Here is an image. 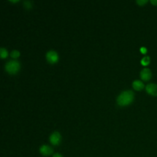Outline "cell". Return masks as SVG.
Here are the masks:
<instances>
[{
    "instance_id": "obj_9",
    "label": "cell",
    "mask_w": 157,
    "mask_h": 157,
    "mask_svg": "<svg viewBox=\"0 0 157 157\" xmlns=\"http://www.w3.org/2000/svg\"><path fill=\"white\" fill-rule=\"evenodd\" d=\"M150 58L149 56H144L140 61V63L143 66H147L150 64Z\"/></svg>"
},
{
    "instance_id": "obj_11",
    "label": "cell",
    "mask_w": 157,
    "mask_h": 157,
    "mask_svg": "<svg viewBox=\"0 0 157 157\" xmlns=\"http://www.w3.org/2000/svg\"><path fill=\"white\" fill-rule=\"evenodd\" d=\"M20 52L18 50H13L11 53H10V56L12 58H17L20 56Z\"/></svg>"
},
{
    "instance_id": "obj_1",
    "label": "cell",
    "mask_w": 157,
    "mask_h": 157,
    "mask_svg": "<svg viewBox=\"0 0 157 157\" xmlns=\"http://www.w3.org/2000/svg\"><path fill=\"white\" fill-rule=\"evenodd\" d=\"M134 93L131 90H126L120 93L117 99V104L121 107L131 104L134 100Z\"/></svg>"
},
{
    "instance_id": "obj_13",
    "label": "cell",
    "mask_w": 157,
    "mask_h": 157,
    "mask_svg": "<svg viewBox=\"0 0 157 157\" xmlns=\"http://www.w3.org/2000/svg\"><path fill=\"white\" fill-rule=\"evenodd\" d=\"M148 0H136V2L139 6H144L148 2Z\"/></svg>"
},
{
    "instance_id": "obj_7",
    "label": "cell",
    "mask_w": 157,
    "mask_h": 157,
    "mask_svg": "<svg viewBox=\"0 0 157 157\" xmlns=\"http://www.w3.org/2000/svg\"><path fill=\"white\" fill-rule=\"evenodd\" d=\"M39 151L43 156H47L52 154L53 149L51 147L47 145H43L40 147Z\"/></svg>"
},
{
    "instance_id": "obj_2",
    "label": "cell",
    "mask_w": 157,
    "mask_h": 157,
    "mask_svg": "<svg viewBox=\"0 0 157 157\" xmlns=\"http://www.w3.org/2000/svg\"><path fill=\"white\" fill-rule=\"evenodd\" d=\"M20 68V63L17 61H10L7 63L5 66L6 71L10 74H17Z\"/></svg>"
},
{
    "instance_id": "obj_4",
    "label": "cell",
    "mask_w": 157,
    "mask_h": 157,
    "mask_svg": "<svg viewBox=\"0 0 157 157\" xmlns=\"http://www.w3.org/2000/svg\"><path fill=\"white\" fill-rule=\"evenodd\" d=\"M61 135L60 134L57 132H53L50 136V143L53 145H57L59 144L60 141H61Z\"/></svg>"
},
{
    "instance_id": "obj_12",
    "label": "cell",
    "mask_w": 157,
    "mask_h": 157,
    "mask_svg": "<svg viewBox=\"0 0 157 157\" xmlns=\"http://www.w3.org/2000/svg\"><path fill=\"white\" fill-rule=\"evenodd\" d=\"M23 6H24V7H25V9H31V7H32V3H31L29 1L26 0V1H25L24 2Z\"/></svg>"
},
{
    "instance_id": "obj_16",
    "label": "cell",
    "mask_w": 157,
    "mask_h": 157,
    "mask_svg": "<svg viewBox=\"0 0 157 157\" xmlns=\"http://www.w3.org/2000/svg\"><path fill=\"white\" fill-rule=\"evenodd\" d=\"M53 157H63V156L59 153H56L53 155Z\"/></svg>"
},
{
    "instance_id": "obj_6",
    "label": "cell",
    "mask_w": 157,
    "mask_h": 157,
    "mask_svg": "<svg viewBox=\"0 0 157 157\" xmlns=\"http://www.w3.org/2000/svg\"><path fill=\"white\" fill-rule=\"evenodd\" d=\"M151 72L148 68L143 69L140 73V78L144 81H148L150 80L151 78Z\"/></svg>"
},
{
    "instance_id": "obj_15",
    "label": "cell",
    "mask_w": 157,
    "mask_h": 157,
    "mask_svg": "<svg viewBox=\"0 0 157 157\" xmlns=\"http://www.w3.org/2000/svg\"><path fill=\"white\" fill-rule=\"evenodd\" d=\"M150 1L152 5L155 6H157V0H150Z\"/></svg>"
},
{
    "instance_id": "obj_5",
    "label": "cell",
    "mask_w": 157,
    "mask_h": 157,
    "mask_svg": "<svg viewBox=\"0 0 157 157\" xmlns=\"http://www.w3.org/2000/svg\"><path fill=\"white\" fill-rule=\"evenodd\" d=\"M147 93L153 96H157V85L155 83H149L145 87Z\"/></svg>"
},
{
    "instance_id": "obj_17",
    "label": "cell",
    "mask_w": 157,
    "mask_h": 157,
    "mask_svg": "<svg viewBox=\"0 0 157 157\" xmlns=\"http://www.w3.org/2000/svg\"><path fill=\"white\" fill-rule=\"evenodd\" d=\"M10 2H12V3H17V2H18L20 0H9Z\"/></svg>"
},
{
    "instance_id": "obj_14",
    "label": "cell",
    "mask_w": 157,
    "mask_h": 157,
    "mask_svg": "<svg viewBox=\"0 0 157 157\" xmlns=\"http://www.w3.org/2000/svg\"><path fill=\"white\" fill-rule=\"evenodd\" d=\"M140 51L142 54H145L147 53V48L145 47H141Z\"/></svg>"
},
{
    "instance_id": "obj_3",
    "label": "cell",
    "mask_w": 157,
    "mask_h": 157,
    "mask_svg": "<svg viewBox=\"0 0 157 157\" xmlns=\"http://www.w3.org/2000/svg\"><path fill=\"white\" fill-rule=\"evenodd\" d=\"M46 59L48 63L51 64H55L58 62L59 57L56 52L51 50L47 53Z\"/></svg>"
},
{
    "instance_id": "obj_8",
    "label": "cell",
    "mask_w": 157,
    "mask_h": 157,
    "mask_svg": "<svg viewBox=\"0 0 157 157\" xmlns=\"http://www.w3.org/2000/svg\"><path fill=\"white\" fill-rule=\"evenodd\" d=\"M132 87L136 91H140L144 88V85L140 80H134L132 82Z\"/></svg>"
},
{
    "instance_id": "obj_10",
    "label": "cell",
    "mask_w": 157,
    "mask_h": 157,
    "mask_svg": "<svg viewBox=\"0 0 157 157\" xmlns=\"http://www.w3.org/2000/svg\"><path fill=\"white\" fill-rule=\"evenodd\" d=\"M0 55H1V58L2 59L6 58L8 56V52L7 50L4 48H1L0 49Z\"/></svg>"
}]
</instances>
